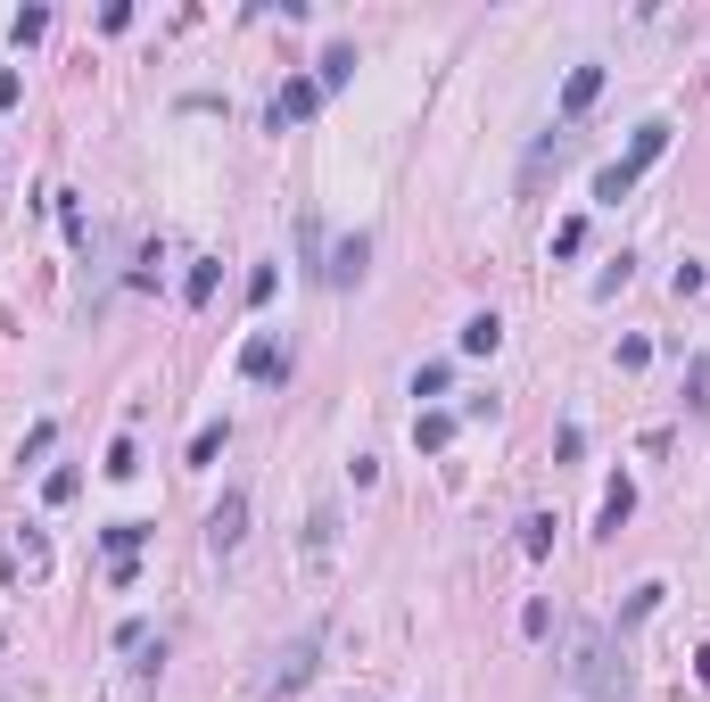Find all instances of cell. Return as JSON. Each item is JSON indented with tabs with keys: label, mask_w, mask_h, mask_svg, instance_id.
Segmentation results:
<instances>
[{
	"label": "cell",
	"mask_w": 710,
	"mask_h": 702,
	"mask_svg": "<svg viewBox=\"0 0 710 702\" xmlns=\"http://www.w3.org/2000/svg\"><path fill=\"white\" fill-rule=\"evenodd\" d=\"M570 686L595 702H628V662H619L612 629H579V645H570Z\"/></svg>",
	"instance_id": "cell-1"
},
{
	"label": "cell",
	"mask_w": 710,
	"mask_h": 702,
	"mask_svg": "<svg viewBox=\"0 0 710 702\" xmlns=\"http://www.w3.org/2000/svg\"><path fill=\"white\" fill-rule=\"evenodd\" d=\"M661 149H670V116H644V125H636V149H628V157H612V166L595 174V199H603V207H619V199L636 190V174L653 166Z\"/></svg>",
	"instance_id": "cell-2"
},
{
	"label": "cell",
	"mask_w": 710,
	"mask_h": 702,
	"mask_svg": "<svg viewBox=\"0 0 710 702\" xmlns=\"http://www.w3.org/2000/svg\"><path fill=\"white\" fill-rule=\"evenodd\" d=\"M315 662H322V629H306V636H289V645L273 653V669H264V694H298L306 678H315Z\"/></svg>",
	"instance_id": "cell-3"
},
{
	"label": "cell",
	"mask_w": 710,
	"mask_h": 702,
	"mask_svg": "<svg viewBox=\"0 0 710 702\" xmlns=\"http://www.w3.org/2000/svg\"><path fill=\"white\" fill-rule=\"evenodd\" d=\"M240 537H248V496L232 488V496L206 513V546H215V554H240Z\"/></svg>",
	"instance_id": "cell-4"
},
{
	"label": "cell",
	"mask_w": 710,
	"mask_h": 702,
	"mask_svg": "<svg viewBox=\"0 0 710 702\" xmlns=\"http://www.w3.org/2000/svg\"><path fill=\"white\" fill-rule=\"evenodd\" d=\"M595 92H603V67L587 58V67H570V83H561V125H579L587 108H595Z\"/></svg>",
	"instance_id": "cell-5"
},
{
	"label": "cell",
	"mask_w": 710,
	"mask_h": 702,
	"mask_svg": "<svg viewBox=\"0 0 710 702\" xmlns=\"http://www.w3.org/2000/svg\"><path fill=\"white\" fill-rule=\"evenodd\" d=\"M315 108H322V83H315V74H298V83H281V100H273V125H306Z\"/></svg>",
	"instance_id": "cell-6"
},
{
	"label": "cell",
	"mask_w": 710,
	"mask_h": 702,
	"mask_svg": "<svg viewBox=\"0 0 710 702\" xmlns=\"http://www.w3.org/2000/svg\"><path fill=\"white\" fill-rule=\"evenodd\" d=\"M561 157H579V132H554V141H537V149H529V166H521V190H537L545 174L561 166Z\"/></svg>",
	"instance_id": "cell-7"
},
{
	"label": "cell",
	"mask_w": 710,
	"mask_h": 702,
	"mask_svg": "<svg viewBox=\"0 0 710 702\" xmlns=\"http://www.w3.org/2000/svg\"><path fill=\"white\" fill-rule=\"evenodd\" d=\"M240 372H248V381H289V355L273 348V331H257V339L240 348Z\"/></svg>",
	"instance_id": "cell-8"
},
{
	"label": "cell",
	"mask_w": 710,
	"mask_h": 702,
	"mask_svg": "<svg viewBox=\"0 0 710 702\" xmlns=\"http://www.w3.org/2000/svg\"><path fill=\"white\" fill-rule=\"evenodd\" d=\"M364 257H372V241H364V232H355V241H339L331 265H322V281H339V290H347V281H364Z\"/></svg>",
	"instance_id": "cell-9"
},
{
	"label": "cell",
	"mask_w": 710,
	"mask_h": 702,
	"mask_svg": "<svg viewBox=\"0 0 710 702\" xmlns=\"http://www.w3.org/2000/svg\"><path fill=\"white\" fill-rule=\"evenodd\" d=\"M331 537H339V513L315 504V520H306V562H331Z\"/></svg>",
	"instance_id": "cell-10"
},
{
	"label": "cell",
	"mask_w": 710,
	"mask_h": 702,
	"mask_svg": "<svg viewBox=\"0 0 710 702\" xmlns=\"http://www.w3.org/2000/svg\"><path fill=\"white\" fill-rule=\"evenodd\" d=\"M496 348H505V323H496V315H471V323H463V355H496Z\"/></svg>",
	"instance_id": "cell-11"
},
{
	"label": "cell",
	"mask_w": 710,
	"mask_h": 702,
	"mask_svg": "<svg viewBox=\"0 0 710 702\" xmlns=\"http://www.w3.org/2000/svg\"><path fill=\"white\" fill-rule=\"evenodd\" d=\"M347 74H355V42H331V50H322V74H315V83H322V92H339Z\"/></svg>",
	"instance_id": "cell-12"
},
{
	"label": "cell",
	"mask_w": 710,
	"mask_h": 702,
	"mask_svg": "<svg viewBox=\"0 0 710 702\" xmlns=\"http://www.w3.org/2000/svg\"><path fill=\"white\" fill-rule=\"evenodd\" d=\"M628 513H636V480H612V496H603V537H619Z\"/></svg>",
	"instance_id": "cell-13"
},
{
	"label": "cell",
	"mask_w": 710,
	"mask_h": 702,
	"mask_svg": "<svg viewBox=\"0 0 710 702\" xmlns=\"http://www.w3.org/2000/svg\"><path fill=\"white\" fill-rule=\"evenodd\" d=\"M447 438H454V413H422V422H413V446H422V455H438Z\"/></svg>",
	"instance_id": "cell-14"
},
{
	"label": "cell",
	"mask_w": 710,
	"mask_h": 702,
	"mask_svg": "<svg viewBox=\"0 0 710 702\" xmlns=\"http://www.w3.org/2000/svg\"><path fill=\"white\" fill-rule=\"evenodd\" d=\"M141 537H150L141 520H108V529H99V546H108L116 562H132V546H141Z\"/></svg>",
	"instance_id": "cell-15"
},
{
	"label": "cell",
	"mask_w": 710,
	"mask_h": 702,
	"mask_svg": "<svg viewBox=\"0 0 710 702\" xmlns=\"http://www.w3.org/2000/svg\"><path fill=\"white\" fill-rule=\"evenodd\" d=\"M182 297H190V306H206V297H215V257H199V265H190Z\"/></svg>",
	"instance_id": "cell-16"
},
{
	"label": "cell",
	"mask_w": 710,
	"mask_h": 702,
	"mask_svg": "<svg viewBox=\"0 0 710 702\" xmlns=\"http://www.w3.org/2000/svg\"><path fill=\"white\" fill-rule=\"evenodd\" d=\"M132 471H141V446L116 438V446H108V480H132Z\"/></svg>",
	"instance_id": "cell-17"
},
{
	"label": "cell",
	"mask_w": 710,
	"mask_h": 702,
	"mask_svg": "<svg viewBox=\"0 0 710 702\" xmlns=\"http://www.w3.org/2000/svg\"><path fill=\"white\" fill-rule=\"evenodd\" d=\"M545 546H554V520L529 513V520H521V554H545Z\"/></svg>",
	"instance_id": "cell-18"
},
{
	"label": "cell",
	"mask_w": 710,
	"mask_h": 702,
	"mask_svg": "<svg viewBox=\"0 0 710 702\" xmlns=\"http://www.w3.org/2000/svg\"><path fill=\"white\" fill-rule=\"evenodd\" d=\"M9 34H17V42H42V34H50V9H17V17H9Z\"/></svg>",
	"instance_id": "cell-19"
},
{
	"label": "cell",
	"mask_w": 710,
	"mask_h": 702,
	"mask_svg": "<svg viewBox=\"0 0 710 702\" xmlns=\"http://www.w3.org/2000/svg\"><path fill=\"white\" fill-rule=\"evenodd\" d=\"M686 406H694V413L710 406V355H694V372H686Z\"/></svg>",
	"instance_id": "cell-20"
},
{
	"label": "cell",
	"mask_w": 710,
	"mask_h": 702,
	"mask_svg": "<svg viewBox=\"0 0 710 702\" xmlns=\"http://www.w3.org/2000/svg\"><path fill=\"white\" fill-rule=\"evenodd\" d=\"M447 381H454L447 364H422V372H413V397H447Z\"/></svg>",
	"instance_id": "cell-21"
},
{
	"label": "cell",
	"mask_w": 710,
	"mask_h": 702,
	"mask_svg": "<svg viewBox=\"0 0 710 702\" xmlns=\"http://www.w3.org/2000/svg\"><path fill=\"white\" fill-rule=\"evenodd\" d=\"M215 455H224V422H206L199 438H190V463H215Z\"/></svg>",
	"instance_id": "cell-22"
},
{
	"label": "cell",
	"mask_w": 710,
	"mask_h": 702,
	"mask_svg": "<svg viewBox=\"0 0 710 702\" xmlns=\"http://www.w3.org/2000/svg\"><path fill=\"white\" fill-rule=\"evenodd\" d=\"M273 290H281V265H257V273H248V306H264Z\"/></svg>",
	"instance_id": "cell-23"
},
{
	"label": "cell",
	"mask_w": 710,
	"mask_h": 702,
	"mask_svg": "<svg viewBox=\"0 0 710 702\" xmlns=\"http://www.w3.org/2000/svg\"><path fill=\"white\" fill-rule=\"evenodd\" d=\"M579 241H587V223H579V215L554 223V257H579Z\"/></svg>",
	"instance_id": "cell-24"
},
{
	"label": "cell",
	"mask_w": 710,
	"mask_h": 702,
	"mask_svg": "<svg viewBox=\"0 0 710 702\" xmlns=\"http://www.w3.org/2000/svg\"><path fill=\"white\" fill-rule=\"evenodd\" d=\"M521 629H529V636H554V604H545V595L521 611Z\"/></svg>",
	"instance_id": "cell-25"
},
{
	"label": "cell",
	"mask_w": 710,
	"mask_h": 702,
	"mask_svg": "<svg viewBox=\"0 0 710 702\" xmlns=\"http://www.w3.org/2000/svg\"><path fill=\"white\" fill-rule=\"evenodd\" d=\"M17 92H25V83H17V67H0V108H17Z\"/></svg>",
	"instance_id": "cell-26"
},
{
	"label": "cell",
	"mask_w": 710,
	"mask_h": 702,
	"mask_svg": "<svg viewBox=\"0 0 710 702\" xmlns=\"http://www.w3.org/2000/svg\"><path fill=\"white\" fill-rule=\"evenodd\" d=\"M694 669H702V686H710V645H702V653H694Z\"/></svg>",
	"instance_id": "cell-27"
}]
</instances>
